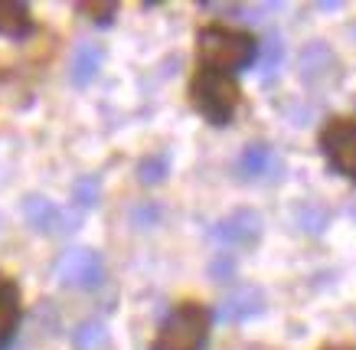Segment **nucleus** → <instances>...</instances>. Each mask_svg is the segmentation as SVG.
Wrapping results in <instances>:
<instances>
[{
  "label": "nucleus",
  "instance_id": "obj_2",
  "mask_svg": "<svg viewBox=\"0 0 356 350\" xmlns=\"http://www.w3.org/2000/svg\"><path fill=\"white\" fill-rule=\"evenodd\" d=\"M238 102H242V92H238V82L232 76L206 66H200L193 72V79H190V105L209 125H229Z\"/></svg>",
  "mask_w": 356,
  "mask_h": 350
},
{
  "label": "nucleus",
  "instance_id": "obj_10",
  "mask_svg": "<svg viewBox=\"0 0 356 350\" xmlns=\"http://www.w3.org/2000/svg\"><path fill=\"white\" fill-rule=\"evenodd\" d=\"M105 63V46L98 40H82L72 53V63H69V79L76 88H86L92 79L98 76V69Z\"/></svg>",
  "mask_w": 356,
  "mask_h": 350
},
{
  "label": "nucleus",
  "instance_id": "obj_5",
  "mask_svg": "<svg viewBox=\"0 0 356 350\" xmlns=\"http://www.w3.org/2000/svg\"><path fill=\"white\" fill-rule=\"evenodd\" d=\"M261 230H265V223H261L259 213L252 207H238V209H232L229 216L219 219V223H213L209 239L219 242L222 252L226 249H252V246H259Z\"/></svg>",
  "mask_w": 356,
  "mask_h": 350
},
{
  "label": "nucleus",
  "instance_id": "obj_8",
  "mask_svg": "<svg viewBox=\"0 0 356 350\" xmlns=\"http://www.w3.org/2000/svg\"><path fill=\"white\" fill-rule=\"evenodd\" d=\"M23 219H26L30 230L46 232V236H53V232H69L79 226L76 216H69L65 209H59L53 200L40 197V193H33V197L23 200Z\"/></svg>",
  "mask_w": 356,
  "mask_h": 350
},
{
  "label": "nucleus",
  "instance_id": "obj_4",
  "mask_svg": "<svg viewBox=\"0 0 356 350\" xmlns=\"http://www.w3.org/2000/svg\"><path fill=\"white\" fill-rule=\"evenodd\" d=\"M321 151L337 174L356 180V118L353 115H334L317 134Z\"/></svg>",
  "mask_w": 356,
  "mask_h": 350
},
{
  "label": "nucleus",
  "instance_id": "obj_3",
  "mask_svg": "<svg viewBox=\"0 0 356 350\" xmlns=\"http://www.w3.org/2000/svg\"><path fill=\"white\" fill-rule=\"evenodd\" d=\"M209 324H213L209 308L196 305V301H184L180 308H173L167 315L151 350H206Z\"/></svg>",
  "mask_w": 356,
  "mask_h": 350
},
{
  "label": "nucleus",
  "instance_id": "obj_22",
  "mask_svg": "<svg viewBox=\"0 0 356 350\" xmlns=\"http://www.w3.org/2000/svg\"><path fill=\"white\" fill-rule=\"evenodd\" d=\"M321 350H356V344H327Z\"/></svg>",
  "mask_w": 356,
  "mask_h": 350
},
{
  "label": "nucleus",
  "instance_id": "obj_6",
  "mask_svg": "<svg viewBox=\"0 0 356 350\" xmlns=\"http://www.w3.org/2000/svg\"><path fill=\"white\" fill-rule=\"evenodd\" d=\"M56 278L69 288H98L105 282V259L98 249H69L56 262Z\"/></svg>",
  "mask_w": 356,
  "mask_h": 350
},
{
  "label": "nucleus",
  "instance_id": "obj_13",
  "mask_svg": "<svg viewBox=\"0 0 356 350\" xmlns=\"http://www.w3.org/2000/svg\"><path fill=\"white\" fill-rule=\"evenodd\" d=\"M275 164V151H271V144L265 141H255V144H245V151L238 154V174L248 177V180H255V177H265Z\"/></svg>",
  "mask_w": 356,
  "mask_h": 350
},
{
  "label": "nucleus",
  "instance_id": "obj_9",
  "mask_svg": "<svg viewBox=\"0 0 356 350\" xmlns=\"http://www.w3.org/2000/svg\"><path fill=\"white\" fill-rule=\"evenodd\" d=\"M265 311V292L255 288V285H245V288H238L232 292L229 298H222V305H219V321H226V324H236V321H245V317H255Z\"/></svg>",
  "mask_w": 356,
  "mask_h": 350
},
{
  "label": "nucleus",
  "instance_id": "obj_21",
  "mask_svg": "<svg viewBox=\"0 0 356 350\" xmlns=\"http://www.w3.org/2000/svg\"><path fill=\"white\" fill-rule=\"evenodd\" d=\"M314 7H317V10H340L343 3H340V0H317Z\"/></svg>",
  "mask_w": 356,
  "mask_h": 350
},
{
  "label": "nucleus",
  "instance_id": "obj_15",
  "mask_svg": "<svg viewBox=\"0 0 356 350\" xmlns=\"http://www.w3.org/2000/svg\"><path fill=\"white\" fill-rule=\"evenodd\" d=\"M72 344H76V350H102L108 344V328H105L102 321H86V324L76 331Z\"/></svg>",
  "mask_w": 356,
  "mask_h": 350
},
{
  "label": "nucleus",
  "instance_id": "obj_19",
  "mask_svg": "<svg viewBox=\"0 0 356 350\" xmlns=\"http://www.w3.org/2000/svg\"><path fill=\"white\" fill-rule=\"evenodd\" d=\"M236 269H238L236 255L219 249L216 255H213V262H209V278H213V282H232V278H236Z\"/></svg>",
  "mask_w": 356,
  "mask_h": 350
},
{
  "label": "nucleus",
  "instance_id": "obj_20",
  "mask_svg": "<svg viewBox=\"0 0 356 350\" xmlns=\"http://www.w3.org/2000/svg\"><path fill=\"white\" fill-rule=\"evenodd\" d=\"M79 10L86 13V17H92L95 23H111L115 20V13H118V3H79Z\"/></svg>",
  "mask_w": 356,
  "mask_h": 350
},
{
  "label": "nucleus",
  "instance_id": "obj_17",
  "mask_svg": "<svg viewBox=\"0 0 356 350\" xmlns=\"http://www.w3.org/2000/svg\"><path fill=\"white\" fill-rule=\"evenodd\" d=\"M170 170V161H167V154H154V157H144L138 164V177L140 184H161L163 177Z\"/></svg>",
  "mask_w": 356,
  "mask_h": 350
},
{
  "label": "nucleus",
  "instance_id": "obj_1",
  "mask_svg": "<svg viewBox=\"0 0 356 350\" xmlns=\"http://www.w3.org/2000/svg\"><path fill=\"white\" fill-rule=\"evenodd\" d=\"M196 53H200L206 69H216V72L232 76V72L248 69L259 59V40L242 33V30L213 23V26H203V30H200Z\"/></svg>",
  "mask_w": 356,
  "mask_h": 350
},
{
  "label": "nucleus",
  "instance_id": "obj_18",
  "mask_svg": "<svg viewBox=\"0 0 356 350\" xmlns=\"http://www.w3.org/2000/svg\"><path fill=\"white\" fill-rule=\"evenodd\" d=\"M261 63H265V72H278V66L284 63V40L278 33L265 36V46H261Z\"/></svg>",
  "mask_w": 356,
  "mask_h": 350
},
{
  "label": "nucleus",
  "instance_id": "obj_7",
  "mask_svg": "<svg viewBox=\"0 0 356 350\" xmlns=\"http://www.w3.org/2000/svg\"><path fill=\"white\" fill-rule=\"evenodd\" d=\"M298 76L304 79V86L327 88L330 82L340 79V59H337V53L324 40H314V43H307L301 49V56H298Z\"/></svg>",
  "mask_w": 356,
  "mask_h": 350
},
{
  "label": "nucleus",
  "instance_id": "obj_11",
  "mask_svg": "<svg viewBox=\"0 0 356 350\" xmlns=\"http://www.w3.org/2000/svg\"><path fill=\"white\" fill-rule=\"evenodd\" d=\"M20 317H23L20 288H17V282L0 275V350L10 347L13 334L20 328Z\"/></svg>",
  "mask_w": 356,
  "mask_h": 350
},
{
  "label": "nucleus",
  "instance_id": "obj_16",
  "mask_svg": "<svg viewBox=\"0 0 356 350\" xmlns=\"http://www.w3.org/2000/svg\"><path fill=\"white\" fill-rule=\"evenodd\" d=\"M72 197H76V207L79 209H92V207H95L98 197H102V180H98V174L79 177L76 186H72Z\"/></svg>",
  "mask_w": 356,
  "mask_h": 350
},
{
  "label": "nucleus",
  "instance_id": "obj_12",
  "mask_svg": "<svg viewBox=\"0 0 356 350\" xmlns=\"http://www.w3.org/2000/svg\"><path fill=\"white\" fill-rule=\"evenodd\" d=\"M33 33V17L26 3L0 0V36L7 40H26Z\"/></svg>",
  "mask_w": 356,
  "mask_h": 350
},
{
  "label": "nucleus",
  "instance_id": "obj_14",
  "mask_svg": "<svg viewBox=\"0 0 356 350\" xmlns=\"http://www.w3.org/2000/svg\"><path fill=\"white\" fill-rule=\"evenodd\" d=\"M294 223H298V230H304L307 236H321V232L330 226V209L324 203H317V200H304L294 207Z\"/></svg>",
  "mask_w": 356,
  "mask_h": 350
}]
</instances>
